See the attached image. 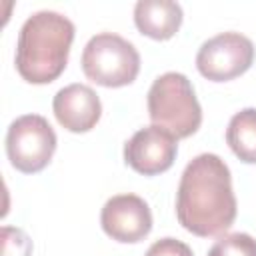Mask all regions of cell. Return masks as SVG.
Wrapping results in <instances>:
<instances>
[{"instance_id":"obj_1","label":"cell","mask_w":256,"mask_h":256,"mask_svg":"<svg viewBox=\"0 0 256 256\" xmlns=\"http://www.w3.org/2000/svg\"><path fill=\"white\" fill-rule=\"evenodd\" d=\"M236 196L226 162L210 152L192 158L178 184L176 218L188 232L208 238L224 234L236 220Z\"/></svg>"},{"instance_id":"obj_2","label":"cell","mask_w":256,"mask_h":256,"mask_svg":"<svg viewBox=\"0 0 256 256\" xmlns=\"http://www.w3.org/2000/svg\"><path fill=\"white\" fill-rule=\"evenodd\" d=\"M74 24L60 12L40 10L26 18L16 44V70L30 84L54 82L68 64Z\"/></svg>"},{"instance_id":"obj_3","label":"cell","mask_w":256,"mask_h":256,"mask_svg":"<svg viewBox=\"0 0 256 256\" xmlns=\"http://www.w3.org/2000/svg\"><path fill=\"white\" fill-rule=\"evenodd\" d=\"M148 116L176 140L192 136L202 124V108L192 82L180 72L158 76L148 90Z\"/></svg>"},{"instance_id":"obj_4","label":"cell","mask_w":256,"mask_h":256,"mask_svg":"<svg viewBox=\"0 0 256 256\" xmlns=\"http://www.w3.org/2000/svg\"><path fill=\"white\" fill-rule=\"evenodd\" d=\"M82 70L88 80L100 86H128L140 72V54L126 38L114 32H100L84 46Z\"/></svg>"},{"instance_id":"obj_5","label":"cell","mask_w":256,"mask_h":256,"mask_svg":"<svg viewBox=\"0 0 256 256\" xmlns=\"http://www.w3.org/2000/svg\"><path fill=\"white\" fill-rule=\"evenodd\" d=\"M56 142V132L44 116L24 114L8 126L6 154L16 170L36 174L50 164Z\"/></svg>"},{"instance_id":"obj_6","label":"cell","mask_w":256,"mask_h":256,"mask_svg":"<svg viewBox=\"0 0 256 256\" xmlns=\"http://www.w3.org/2000/svg\"><path fill=\"white\" fill-rule=\"evenodd\" d=\"M256 50L248 36L240 32H222L208 38L198 54V72L212 82H228L244 74L254 62Z\"/></svg>"},{"instance_id":"obj_7","label":"cell","mask_w":256,"mask_h":256,"mask_svg":"<svg viewBox=\"0 0 256 256\" xmlns=\"http://www.w3.org/2000/svg\"><path fill=\"white\" fill-rule=\"evenodd\" d=\"M102 230L116 242L136 244L152 230V212L136 194H116L106 200L100 212Z\"/></svg>"},{"instance_id":"obj_8","label":"cell","mask_w":256,"mask_h":256,"mask_svg":"<svg viewBox=\"0 0 256 256\" xmlns=\"http://www.w3.org/2000/svg\"><path fill=\"white\" fill-rule=\"evenodd\" d=\"M178 154V140L160 126H146L124 144V162L144 176L166 172Z\"/></svg>"},{"instance_id":"obj_9","label":"cell","mask_w":256,"mask_h":256,"mask_svg":"<svg viewBox=\"0 0 256 256\" xmlns=\"http://www.w3.org/2000/svg\"><path fill=\"white\" fill-rule=\"evenodd\" d=\"M52 110L58 124L68 132H88L102 116V102L98 94L80 82L60 88L52 100Z\"/></svg>"},{"instance_id":"obj_10","label":"cell","mask_w":256,"mask_h":256,"mask_svg":"<svg viewBox=\"0 0 256 256\" xmlns=\"http://www.w3.org/2000/svg\"><path fill=\"white\" fill-rule=\"evenodd\" d=\"M182 6L172 0H138L134 6L136 28L152 40L172 38L182 24Z\"/></svg>"},{"instance_id":"obj_11","label":"cell","mask_w":256,"mask_h":256,"mask_svg":"<svg viewBox=\"0 0 256 256\" xmlns=\"http://www.w3.org/2000/svg\"><path fill=\"white\" fill-rule=\"evenodd\" d=\"M226 142L242 162L256 164V108H244L230 118Z\"/></svg>"},{"instance_id":"obj_12","label":"cell","mask_w":256,"mask_h":256,"mask_svg":"<svg viewBox=\"0 0 256 256\" xmlns=\"http://www.w3.org/2000/svg\"><path fill=\"white\" fill-rule=\"evenodd\" d=\"M208 256H256V240L246 232H232L216 240Z\"/></svg>"},{"instance_id":"obj_13","label":"cell","mask_w":256,"mask_h":256,"mask_svg":"<svg viewBox=\"0 0 256 256\" xmlns=\"http://www.w3.org/2000/svg\"><path fill=\"white\" fill-rule=\"evenodd\" d=\"M32 254V240L30 236L12 226L2 228V256H30Z\"/></svg>"},{"instance_id":"obj_14","label":"cell","mask_w":256,"mask_h":256,"mask_svg":"<svg viewBox=\"0 0 256 256\" xmlns=\"http://www.w3.org/2000/svg\"><path fill=\"white\" fill-rule=\"evenodd\" d=\"M144 256H194V254H192V248L182 240L160 238L146 250Z\"/></svg>"}]
</instances>
